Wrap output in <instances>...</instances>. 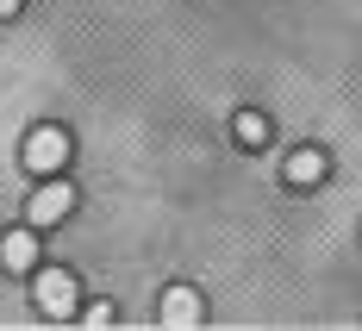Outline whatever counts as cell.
<instances>
[{
	"instance_id": "7a4b0ae2",
	"label": "cell",
	"mask_w": 362,
	"mask_h": 331,
	"mask_svg": "<svg viewBox=\"0 0 362 331\" xmlns=\"http://www.w3.org/2000/svg\"><path fill=\"white\" fill-rule=\"evenodd\" d=\"M32 300H37L44 319H75V313H81V288H75L69 269H44V262H37L32 269Z\"/></svg>"
},
{
	"instance_id": "8992f818",
	"label": "cell",
	"mask_w": 362,
	"mask_h": 331,
	"mask_svg": "<svg viewBox=\"0 0 362 331\" xmlns=\"http://www.w3.org/2000/svg\"><path fill=\"white\" fill-rule=\"evenodd\" d=\"M325 175H331V150L306 144V150H293V156H288V182L293 187H313V182H325Z\"/></svg>"
},
{
	"instance_id": "ba28073f",
	"label": "cell",
	"mask_w": 362,
	"mask_h": 331,
	"mask_svg": "<svg viewBox=\"0 0 362 331\" xmlns=\"http://www.w3.org/2000/svg\"><path fill=\"white\" fill-rule=\"evenodd\" d=\"M81 319H88V325H112V319H119V313H112L107 300H94V306H88V313H81Z\"/></svg>"
},
{
	"instance_id": "3957f363",
	"label": "cell",
	"mask_w": 362,
	"mask_h": 331,
	"mask_svg": "<svg viewBox=\"0 0 362 331\" xmlns=\"http://www.w3.org/2000/svg\"><path fill=\"white\" fill-rule=\"evenodd\" d=\"M69 213H75V182H63V175H37L32 200H25V225L50 231V225H63Z\"/></svg>"
},
{
	"instance_id": "52a82bcc",
	"label": "cell",
	"mask_w": 362,
	"mask_h": 331,
	"mask_svg": "<svg viewBox=\"0 0 362 331\" xmlns=\"http://www.w3.org/2000/svg\"><path fill=\"white\" fill-rule=\"evenodd\" d=\"M238 144H244V150L269 144V119H262V112H238Z\"/></svg>"
},
{
	"instance_id": "277c9868",
	"label": "cell",
	"mask_w": 362,
	"mask_h": 331,
	"mask_svg": "<svg viewBox=\"0 0 362 331\" xmlns=\"http://www.w3.org/2000/svg\"><path fill=\"white\" fill-rule=\"evenodd\" d=\"M37 225H6V231H0V269H6V275H32L37 269Z\"/></svg>"
},
{
	"instance_id": "6da1fadb",
	"label": "cell",
	"mask_w": 362,
	"mask_h": 331,
	"mask_svg": "<svg viewBox=\"0 0 362 331\" xmlns=\"http://www.w3.org/2000/svg\"><path fill=\"white\" fill-rule=\"evenodd\" d=\"M75 156V138L63 125H37L25 132V144H19V163H25V175H63Z\"/></svg>"
},
{
	"instance_id": "5b68a950",
	"label": "cell",
	"mask_w": 362,
	"mask_h": 331,
	"mask_svg": "<svg viewBox=\"0 0 362 331\" xmlns=\"http://www.w3.org/2000/svg\"><path fill=\"white\" fill-rule=\"evenodd\" d=\"M156 319L169 331H187V325H206V300H200V288H187V281H175V288H163V306H156Z\"/></svg>"
},
{
	"instance_id": "9c48e42d",
	"label": "cell",
	"mask_w": 362,
	"mask_h": 331,
	"mask_svg": "<svg viewBox=\"0 0 362 331\" xmlns=\"http://www.w3.org/2000/svg\"><path fill=\"white\" fill-rule=\"evenodd\" d=\"M25 13V0H0V19H19Z\"/></svg>"
}]
</instances>
